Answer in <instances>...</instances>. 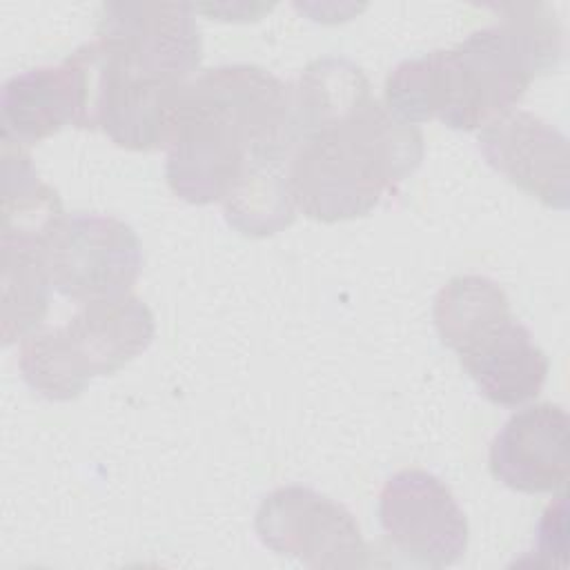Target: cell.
Listing matches in <instances>:
<instances>
[{
	"label": "cell",
	"mask_w": 570,
	"mask_h": 570,
	"mask_svg": "<svg viewBox=\"0 0 570 570\" xmlns=\"http://www.w3.org/2000/svg\"><path fill=\"white\" fill-rule=\"evenodd\" d=\"M292 89L256 65L200 71L183 91L167 145L169 189L191 205L223 203L229 227L269 236L296 216L285 160Z\"/></svg>",
	"instance_id": "cell-1"
},
{
	"label": "cell",
	"mask_w": 570,
	"mask_h": 570,
	"mask_svg": "<svg viewBox=\"0 0 570 570\" xmlns=\"http://www.w3.org/2000/svg\"><path fill=\"white\" fill-rule=\"evenodd\" d=\"M289 89L285 180L303 216L321 223L365 216L421 165V129L372 96L356 62L316 58Z\"/></svg>",
	"instance_id": "cell-2"
},
{
	"label": "cell",
	"mask_w": 570,
	"mask_h": 570,
	"mask_svg": "<svg viewBox=\"0 0 570 570\" xmlns=\"http://www.w3.org/2000/svg\"><path fill=\"white\" fill-rule=\"evenodd\" d=\"M494 9L503 16L497 24L452 49L399 62L385 80V107L410 125L436 118L459 131L488 127L512 111L530 82L559 65L563 36L548 4Z\"/></svg>",
	"instance_id": "cell-3"
},
{
	"label": "cell",
	"mask_w": 570,
	"mask_h": 570,
	"mask_svg": "<svg viewBox=\"0 0 570 570\" xmlns=\"http://www.w3.org/2000/svg\"><path fill=\"white\" fill-rule=\"evenodd\" d=\"M154 314L134 294L80 303L60 327L36 330L20 345L24 383L47 401H71L91 379L109 376L154 341Z\"/></svg>",
	"instance_id": "cell-4"
},
{
	"label": "cell",
	"mask_w": 570,
	"mask_h": 570,
	"mask_svg": "<svg viewBox=\"0 0 570 570\" xmlns=\"http://www.w3.org/2000/svg\"><path fill=\"white\" fill-rule=\"evenodd\" d=\"M85 45L98 65L180 85L203 56L194 7L185 2H107L96 38Z\"/></svg>",
	"instance_id": "cell-5"
},
{
	"label": "cell",
	"mask_w": 570,
	"mask_h": 570,
	"mask_svg": "<svg viewBox=\"0 0 570 570\" xmlns=\"http://www.w3.org/2000/svg\"><path fill=\"white\" fill-rule=\"evenodd\" d=\"M45 258L51 287L89 303L129 294L142 267V247L125 220L76 212L53 227Z\"/></svg>",
	"instance_id": "cell-6"
},
{
	"label": "cell",
	"mask_w": 570,
	"mask_h": 570,
	"mask_svg": "<svg viewBox=\"0 0 570 570\" xmlns=\"http://www.w3.org/2000/svg\"><path fill=\"white\" fill-rule=\"evenodd\" d=\"M256 534L272 552L309 568H367L370 548L354 514L303 485L272 490L258 505Z\"/></svg>",
	"instance_id": "cell-7"
},
{
	"label": "cell",
	"mask_w": 570,
	"mask_h": 570,
	"mask_svg": "<svg viewBox=\"0 0 570 570\" xmlns=\"http://www.w3.org/2000/svg\"><path fill=\"white\" fill-rule=\"evenodd\" d=\"M379 521L387 543L419 566L445 568L468 550V519L461 505L439 476L419 468L385 481Z\"/></svg>",
	"instance_id": "cell-8"
},
{
	"label": "cell",
	"mask_w": 570,
	"mask_h": 570,
	"mask_svg": "<svg viewBox=\"0 0 570 570\" xmlns=\"http://www.w3.org/2000/svg\"><path fill=\"white\" fill-rule=\"evenodd\" d=\"M91 82V65L82 47L58 65L9 78L0 98L2 138L33 145L67 125L89 127Z\"/></svg>",
	"instance_id": "cell-9"
},
{
	"label": "cell",
	"mask_w": 570,
	"mask_h": 570,
	"mask_svg": "<svg viewBox=\"0 0 570 570\" xmlns=\"http://www.w3.org/2000/svg\"><path fill=\"white\" fill-rule=\"evenodd\" d=\"M488 165L552 209L570 203L568 138L543 118L512 109L479 134Z\"/></svg>",
	"instance_id": "cell-10"
},
{
	"label": "cell",
	"mask_w": 570,
	"mask_h": 570,
	"mask_svg": "<svg viewBox=\"0 0 570 570\" xmlns=\"http://www.w3.org/2000/svg\"><path fill=\"white\" fill-rule=\"evenodd\" d=\"M568 414L561 405L537 403L514 412L490 445V470L508 488L548 494L568 481Z\"/></svg>",
	"instance_id": "cell-11"
},
{
	"label": "cell",
	"mask_w": 570,
	"mask_h": 570,
	"mask_svg": "<svg viewBox=\"0 0 570 570\" xmlns=\"http://www.w3.org/2000/svg\"><path fill=\"white\" fill-rule=\"evenodd\" d=\"M456 354L479 392L490 403L503 407L532 401L541 392L550 370L546 352L512 314L481 327Z\"/></svg>",
	"instance_id": "cell-12"
},
{
	"label": "cell",
	"mask_w": 570,
	"mask_h": 570,
	"mask_svg": "<svg viewBox=\"0 0 570 570\" xmlns=\"http://www.w3.org/2000/svg\"><path fill=\"white\" fill-rule=\"evenodd\" d=\"M0 247L2 345H11L16 338L31 334L42 323L49 307L51 278L45 258L47 243L0 238Z\"/></svg>",
	"instance_id": "cell-13"
},
{
	"label": "cell",
	"mask_w": 570,
	"mask_h": 570,
	"mask_svg": "<svg viewBox=\"0 0 570 570\" xmlns=\"http://www.w3.org/2000/svg\"><path fill=\"white\" fill-rule=\"evenodd\" d=\"M62 216L65 212L56 189L38 178L22 145L2 138L0 238L47 243Z\"/></svg>",
	"instance_id": "cell-14"
},
{
	"label": "cell",
	"mask_w": 570,
	"mask_h": 570,
	"mask_svg": "<svg viewBox=\"0 0 570 570\" xmlns=\"http://www.w3.org/2000/svg\"><path fill=\"white\" fill-rule=\"evenodd\" d=\"M510 314L505 292L488 276H456L443 285L434 298V325L441 343L459 350L488 323Z\"/></svg>",
	"instance_id": "cell-15"
},
{
	"label": "cell",
	"mask_w": 570,
	"mask_h": 570,
	"mask_svg": "<svg viewBox=\"0 0 570 570\" xmlns=\"http://www.w3.org/2000/svg\"><path fill=\"white\" fill-rule=\"evenodd\" d=\"M566 550V492L546 508L537 530V552L552 561V552L563 554Z\"/></svg>",
	"instance_id": "cell-16"
}]
</instances>
